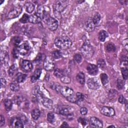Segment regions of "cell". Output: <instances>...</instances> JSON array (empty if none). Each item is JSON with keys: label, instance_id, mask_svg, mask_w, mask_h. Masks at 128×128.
Segmentation results:
<instances>
[{"label": "cell", "instance_id": "3", "mask_svg": "<svg viewBox=\"0 0 128 128\" xmlns=\"http://www.w3.org/2000/svg\"><path fill=\"white\" fill-rule=\"evenodd\" d=\"M81 54L86 59L91 58L94 54V50L93 47L88 41H86L80 49Z\"/></svg>", "mask_w": 128, "mask_h": 128}, {"label": "cell", "instance_id": "20", "mask_svg": "<svg viewBox=\"0 0 128 128\" xmlns=\"http://www.w3.org/2000/svg\"><path fill=\"white\" fill-rule=\"evenodd\" d=\"M78 82L81 85H84L85 82V75L83 72H80L76 77Z\"/></svg>", "mask_w": 128, "mask_h": 128}, {"label": "cell", "instance_id": "44", "mask_svg": "<svg viewBox=\"0 0 128 128\" xmlns=\"http://www.w3.org/2000/svg\"><path fill=\"white\" fill-rule=\"evenodd\" d=\"M74 60L77 63H80L82 62V58L81 55L79 54L75 55L74 56Z\"/></svg>", "mask_w": 128, "mask_h": 128}, {"label": "cell", "instance_id": "49", "mask_svg": "<svg viewBox=\"0 0 128 128\" xmlns=\"http://www.w3.org/2000/svg\"><path fill=\"white\" fill-rule=\"evenodd\" d=\"M80 112L82 115H86L88 113V110L85 107H83L80 110Z\"/></svg>", "mask_w": 128, "mask_h": 128}, {"label": "cell", "instance_id": "32", "mask_svg": "<svg viewBox=\"0 0 128 128\" xmlns=\"http://www.w3.org/2000/svg\"><path fill=\"white\" fill-rule=\"evenodd\" d=\"M17 71H18V69H17V66H16L15 65H13V66H12L10 67V68L9 70V75L11 77L13 76L16 74V73L17 72Z\"/></svg>", "mask_w": 128, "mask_h": 128}, {"label": "cell", "instance_id": "47", "mask_svg": "<svg viewBox=\"0 0 128 128\" xmlns=\"http://www.w3.org/2000/svg\"><path fill=\"white\" fill-rule=\"evenodd\" d=\"M118 101L121 104H126L127 103L126 99L124 98V97L123 95L120 96V97L118 99Z\"/></svg>", "mask_w": 128, "mask_h": 128}, {"label": "cell", "instance_id": "41", "mask_svg": "<svg viewBox=\"0 0 128 128\" xmlns=\"http://www.w3.org/2000/svg\"><path fill=\"white\" fill-rule=\"evenodd\" d=\"M61 81L65 84H69L71 82V79L68 77L66 76H63L61 78Z\"/></svg>", "mask_w": 128, "mask_h": 128}, {"label": "cell", "instance_id": "50", "mask_svg": "<svg viewBox=\"0 0 128 128\" xmlns=\"http://www.w3.org/2000/svg\"><path fill=\"white\" fill-rule=\"evenodd\" d=\"M5 120L4 117L1 115V122H0V127H2L3 125H5Z\"/></svg>", "mask_w": 128, "mask_h": 128}, {"label": "cell", "instance_id": "11", "mask_svg": "<svg viewBox=\"0 0 128 128\" xmlns=\"http://www.w3.org/2000/svg\"><path fill=\"white\" fill-rule=\"evenodd\" d=\"M60 92L64 97L66 98L74 94V91L68 87H61Z\"/></svg>", "mask_w": 128, "mask_h": 128}, {"label": "cell", "instance_id": "2", "mask_svg": "<svg viewBox=\"0 0 128 128\" xmlns=\"http://www.w3.org/2000/svg\"><path fill=\"white\" fill-rule=\"evenodd\" d=\"M68 3L69 2L66 0H59L55 2L54 5V13L56 17L60 18L61 14L67 8Z\"/></svg>", "mask_w": 128, "mask_h": 128}, {"label": "cell", "instance_id": "1", "mask_svg": "<svg viewBox=\"0 0 128 128\" xmlns=\"http://www.w3.org/2000/svg\"><path fill=\"white\" fill-rule=\"evenodd\" d=\"M72 41L67 36L57 37L55 40V45L60 50H67L72 46Z\"/></svg>", "mask_w": 128, "mask_h": 128}, {"label": "cell", "instance_id": "4", "mask_svg": "<svg viewBox=\"0 0 128 128\" xmlns=\"http://www.w3.org/2000/svg\"><path fill=\"white\" fill-rule=\"evenodd\" d=\"M22 12V8L21 6L18 5L15 7L11 10L7 15L8 19H12L18 17Z\"/></svg>", "mask_w": 128, "mask_h": 128}, {"label": "cell", "instance_id": "21", "mask_svg": "<svg viewBox=\"0 0 128 128\" xmlns=\"http://www.w3.org/2000/svg\"><path fill=\"white\" fill-rule=\"evenodd\" d=\"M26 10L29 13H31L33 12L35 9L34 5L31 2H27L25 5Z\"/></svg>", "mask_w": 128, "mask_h": 128}, {"label": "cell", "instance_id": "12", "mask_svg": "<svg viewBox=\"0 0 128 128\" xmlns=\"http://www.w3.org/2000/svg\"><path fill=\"white\" fill-rule=\"evenodd\" d=\"M95 26L92 18H89L84 24V29L88 32H92L94 30Z\"/></svg>", "mask_w": 128, "mask_h": 128}, {"label": "cell", "instance_id": "26", "mask_svg": "<svg viewBox=\"0 0 128 128\" xmlns=\"http://www.w3.org/2000/svg\"><path fill=\"white\" fill-rule=\"evenodd\" d=\"M101 15L99 13H96L95 15L94 16V17L92 18L93 21L95 25V26L99 24L100 21H101Z\"/></svg>", "mask_w": 128, "mask_h": 128}, {"label": "cell", "instance_id": "10", "mask_svg": "<svg viewBox=\"0 0 128 128\" xmlns=\"http://www.w3.org/2000/svg\"><path fill=\"white\" fill-rule=\"evenodd\" d=\"M101 113L102 115L107 117H113L115 114V111L113 108L105 106L102 108Z\"/></svg>", "mask_w": 128, "mask_h": 128}, {"label": "cell", "instance_id": "42", "mask_svg": "<svg viewBox=\"0 0 128 128\" xmlns=\"http://www.w3.org/2000/svg\"><path fill=\"white\" fill-rule=\"evenodd\" d=\"M98 65L101 69H104L106 66V63L103 59H100L98 61Z\"/></svg>", "mask_w": 128, "mask_h": 128}, {"label": "cell", "instance_id": "38", "mask_svg": "<svg viewBox=\"0 0 128 128\" xmlns=\"http://www.w3.org/2000/svg\"><path fill=\"white\" fill-rule=\"evenodd\" d=\"M14 102L15 104H16L18 105H20L21 104L23 101V98L22 97H20V96H17L14 99Z\"/></svg>", "mask_w": 128, "mask_h": 128}, {"label": "cell", "instance_id": "17", "mask_svg": "<svg viewBox=\"0 0 128 128\" xmlns=\"http://www.w3.org/2000/svg\"><path fill=\"white\" fill-rule=\"evenodd\" d=\"M11 124H14L15 128H23L24 127V123L20 117L13 119L11 121Z\"/></svg>", "mask_w": 128, "mask_h": 128}, {"label": "cell", "instance_id": "15", "mask_svg": "<svg viewBox=\"0 0 128 128\" xmlns=\"http://www.w3.org/2000/svg\"><path fill=\"white\" fill-rule=\"evenodd\" d=\"M59 113L62 115L67 117H70L73 115V113H71L70 109L67 107H62L59 108Z\"/></svg>", "mask_w": 128, "mask_h": 128}, {"label": "cell", "instance_id": "25", "mask_svg": "<svg viewBox=\"0 0 128 128\" xmlns=\"http://www.w3.org/2000/svg\"><path fill=\"white\" fill-rule=\"evenodd\" d=\"M27 77V75L21 73H19L16 75V81L18 83H22L24 82Z\"/></svg>", "mask_w": 128, "mask_h": 128}, {"label": "cell", "instance_id": "51", "mask_svg": "<svg viewBox=\"0 0 128 128\" xmlns=\"http://www.w3.org/2000/svg\"><path fill=\"white\" fill-rule=\"evenodd\" d=\"M6 85V81L4 78L1 79V87H5Z\"/></svg>", "mask_w": 128, "mask_h": 128}, {"label": "cell", "instance_id": "43", "mask_svg": "<svg viewBox=\"0 0 128 128\" xmlns=\"http://www.w3.org/2000/svg\"><path fill=\"white\" fill-rule=\"evenodd\" d=\"M124 83L121 79H118L117 81V87L119 90H121L123 88Z\"/></svg>", "mask_w": 128, "mask_h": 128}, {"label": "cell", "instance_id": "36", "mask_svg": "<svg viewBox=\"0 0 128 128\" xmlns=\"http://www.w3.org/2000/svg\"><path fill=\"white\" fill-rule=\"evenodd\" d=\"M121 63L124 67L128 66V58L126 56H122L121 58Z\"/></svg>", "mask_w": 128, "mask_h": 128}, {"label": "cell", "instance_id": "45", "mask_svg": "<svg viewBox=\"0 0 128 128\" xmlns=\"http://www.w3.org/2000/svg\"><path fill=\"white\" fill-rule=\"evenodd\" d=\"M12 54H13V57L15 58H17L18 57L19 54H20L19 52V50H18V48L15 47L13 50Z\"/></svg>", "mask_w": 128, "mask_h": 128}, {"label": "cell", "instance_id": "22", "mask_svg": "<svg viewBox=\"0 0 128 128\" xmlns=\"http://www.w3.org/2000/svg\"><path fill=\"white\" fill-rule=\"evenodd\" d=\"M40 115H41V112L38 109H34V110L32 111L31 113V116L32 118L35 121L37 120L39 118Z\"/></svg>", "mask_w": 128, "mask_h": 128}, {"label": "cell", "instance_id": "39", "mask_svg": "<svg viewBox=\"0 0 128 128\" xmlns=\"http://www.w3.org/2000/svg\"><path fill=\"white\" fill-rule=\"evenodd\" d=\"M67 99L68 100V101H69L71 103H76V102H77V97H76V94L74 95L73 94L72 95L70 96V97L67 98Z\"/></svg>", "mask_w": 128, "mask_h": 128}, {"label": "cell", "instance_id": "27", "mask_svg": "<svg viewBox=\"0 0 128 128\" xmlns=\"http://www.w3.org/2000/svg\"><path fill=\"white\" fill-rule=\"evenodd\" d=\"M106 49L108 52H115L116 50V48L115 45L113 43H109L106 46Z\"/></svg>", "mask_w": 128, "mask_h": 128}, {"label": "cell", "instance_id": "5", "mask_svg": "<svg viewBox=\"0 0 128 128\" xmlns=\"http://www.w3.org/2000/svg\"><path fill=\"white\" fill-rule=\"evenodd\" d=\"M55 67V63L53 59L51 57H47L44 63V67L47 71H52Z\"/></svg>", "mask_w": 128, "mask_h": 128}, {"label": "cell", "instance_id": "28", "mask_svg": "<svg viewBox=\"0 0 128 128\" xmlns=\"http://www.w3.org/2000/svg\"><path fill=\"white\" fill-rule=\"evenodd\" d=\"M5 107L7 111H9L12 109L13 106V102L10 99H6L4 102Z\"/></svg>", "mask_w": 128, "mask_h": 128}, {"label": "cell", "instance_id": "54", "mask_svg": "<svg viewBox=\"0 0 128 128\" xmlns=\"http://www.w3.org/2000/svg\"><path fill=\"white\" fill-rule=\"evenodd\" d=\"M4 2V1H0V4H2Z\"/></svg>", "mask_w": 128, "mask_h": 128}, {"label": "cell", "instance_id": "33", "mask_svg": "<svg viewBox=\"0 0 128 128\" xmlns=\"http://www.w3.org/2000/svg\"><path fill=\"white\" fill-rule=\"evenodd\" d=\"M52 57L55 59H58L62 57V54L59 51H54L52 53Z\"/></svg>", "mask_w": 128, "mask_h": 128}, {"label": "cell", "instance_id": "9", "mask_svg": "<svg viewBox=\"0 0 128 128\" xmlns=\"http://www.w3.org/2000/svg\"><path fill=\"white\" fill-rule=\"evenodd\" d=\"M21 67L23 71L25 72H30L33 69V64L28 60H22L21 63Z\"/></svg>", "mask_w": 128, "mask_h": 128}, {"label": "cell", "instance_id": "31", "mask_svg": "<svg viewBox=\"0 0 128 128\" xmlns=\"http://www.w3.org/2000/svg\"><path fill=\"white\" fill-rule=\"evenodd\" d=\"M54 75L56 77L60 78V79L64 76V72H63V70H62L61 69H60L59 68H56L54 70Z\"/></svg>", "mask_w": 128, "mask_h": 128}, {"label": "cell", "instance_id": "16", "mask_svg": "<svg viewBox=\"0 0 128 128\" xmlns=\"http://www.w3.org/2000/svg\"><path fill=\"white\" fill-rule=\"evenodd\" d=\"M42 19L36 14L32 15L29 16V22L33 24H39L41 22Z\"/></svg>", "mask_w": 128, "mask_h": 128}, {"label": "cell", "instance_id": "37", "mask_svg": "<svg viewBox=\"0 0 128 128\" xmlns=\"http://www.w3.org/2000/svg\"><path fill=\"white\" fill-rule=\"evenodd\" d=\"M29 21V16L27 14H25L22 16V17L20 19V21L22 23H26Z\"/></svg>", "mask_w": 128, "mask_h": 128}, {"label": "cell", "instance_id": "6", "mask_svg": "<svg viewBox=\"0 0 128 128\" xmlns=\"http://www.w3.org/2000/svg\"><path fill=\"white\" fill-rule=\"evenodd\" d=\"M87 85L90 89L97 90L100 88V83L97 78H91L88 81Z\"/></svg>", "mask_w": 128, "mask_h": 128}, {"label": "cell", "instance_id": "7", "mask_svg": "<svg viewBox=\"0 0 128 128\" xmlns=\"http://www.w3.org/2000/svg\"><path fill=\"white\" fill-rule=\"evenodd\" d=\"M45 22L47 24L48 28L51 31H54L58 29L59 26L58 22L57 20H56V19H54V18L50 17Z\"/></svg>", "mask_w": 128, "mask_h": 128}, {"label": "cell", "instance_id": "30", "mask_svg": "<svg viewBox=\"0 0 128 128\" xmlns=\"http://www.w3.org/2000/svg\"><path fill=\"white\" fill-rule=\"evenodd\" d=\"M100 78H101V82L103 85H106V84H107V83L109 82V79H108V76L105 73L102 74L100 76Z\"/></svg>", "mask_w": 128, "mask_h": 128}, {"label": "cell", "instance_id": "52", "mask_svg": "<svg viewBox=\"0 0 128 128\" xmlns=\"http://www.w3.org/2000/svg\"><path fill=\"white\" fill-rule=\"evenodd\" d=\"M124 48H125V49L126 50V51H128V39H126L125 40H124Z\"/></svg>", "mask_w": 128, "mask_h": 128}, {"label": "cell", "instance_id": "53", "mask_svg": "<svg viewBox=\"0 0 128 128\" xmlns=\"http://www.w3.org/2000/svg\"><path fill=\"white\" fill-rule=\"evenodd\" d=\"M69 127L68 124L66 122H64L62 124V126H61V127Z\"/></svg>", "mask_w": 128, "mask_h": 128}, {"label": "cell", "instance_id": "34", "mask_svg": "<svg viewBox=\"0 0 128 128\" xmlns=\"http://www.w3.org/2000/svg\"><path fill=\"white\" fill-rule=\"evenodd\" d=\"M121 72L122 74L124 80H127L128 77V70L127 67L122 68H121Z\"/></svg>", "mask_w": 128, "mask_h": 128}, {"label": "cell", "instance_id": "19", "mask_svg": "<svg viewBox=\"0 0 128 128\" xmlns=\"http://www.w3.org/2000/svg\"><path fill=\"white\" fill-rule=\"evenodd\" d=\"M42 73V69H36L33 76H32L31 78V82L33 83L36 82L37 80L40 78L41 75Z\"/></svg>", "mask_w": 128, "mask_h": 128}, {"label": "cell", "instance_id": "23", "mask_svg": "<svg viewBox=\"0 0 128 128\" xmlns=\"http://www.w3.org/2000/svg\"><path fill=\"white\" fill-rule=\"evenodd\" d=\"M10 89L13 92H17L20 89V86L19 83L17 81H14L10 84Z\"/></svg>", "mask_w": 128, "mask_h": 128}, {"label": "cell", "instance_id": "48", "mask_svg": "<svg viewBox=\"0 0 128 128\" xmlns=\"http://www.w3.org/2000/svg\"><path fill=\"white\" fill-rule=\"evenodd\" d=\"M78 120L80 123H81L83 126H85L87 124V121L86 120V119H84L82 118H79Z\"/></svg>", "mask_w": 128, "mask_h": 128}, {"label": "cell", "instance_id": "40", "mask_svg": "<svg viewBox=\"0 0 128 128\" xmlns=\"http://www.w3.org/2000/svg\"><path fill=\"white\" fill-rule=\"evenodd\" d=\"M8 58H9V55H8V54L7 53L5 52V53H4L3 54H2V53H1V60H2V62L4 61V63L7 62L8 61H9Z\"/></svg>", "mask_w": 128, "mask_h": 128}, {"label": "cell", "instance_id": "35", "mask_svg": "<svg viewBox=\"0 0 128 128\" xmlns=\"http://www.w3.org/2000/svg\"><path fill=\"white\" fill-rule=\"evenodd\" d=\"M47 120H48V122L51 123H53L54 122L55 115H54L53 113H49L48 114Z\"/></svg>", "mask_w": 128, "mask_h": 128}, {"label": "cell", "instance_id": "55", "mask_svg": "<svg viewBox=\"0 0 128 128\" xmlns=\"http://www.w3.org/2000/svg\"><path fill=\"white\" fill-rule=\"evenodd\" d=\"M108 127H115L114 126H113V125H112V126H109Z\"/></svg>", "mask_w": 128, "mask_h": 128}, {"label": "cell", "instance_id": "46", "mask_svg": "<svg viewBox=\"0 0 128 128\" xmlns=\"http://www.w3.org/2000/svg\"><path fill=\"white\" fill-rule=\"evenodd\" d=\"M13 40V41L14 42V46H15V47L17 48V47L19 46V44H20V43L21 42L20 39L18 37H15Z\"/></svg>", "mask_w": 128, "mask_h": 128}, {"label": "cell", "instance_id": "24", "mask_svg": "<svg viewBox=\"0 0 128 128\" xmlns=\"http://www.w3.org/2000/svg\"><path fill=\"white\" fill-rule=\"evenodd\" d=\"M108 37V34L107 32L104 30H102L100 32L99 34V39L101 42H104L106 39Z\"/></svg>", "mask_w": 128, "mask_h": 128}, {"label": "cell", "instance_id": "13", "mask_svg": "<svg viewBox=\"0 0 128 128\" xmlns=\"http://www.w3.org/2000/svg\"><path fill=\"white\" fill-rule=\"evenodd\" d=\"M90 125L93 128H102L103 127L102 121L96 117H92L90 120Z\"/></svg>", "mask_w": 128, "mask_h": 128}, {"label": "cell", "instance_id": "18", "mask_svg": "<svg viewBox=\"0 0 128 128\" xmlns=\"http://www.w3.org/2000/svg\"><path fill=\"white\" fill-rule=\"evenodd\" d=\"M42 102L44 107H45L48 109L51 110L53 108V101L50 99L47 98H43L42 99Z\"/></svg>", "mask_w": 128, "mask_h": 128}, {"label": "cell", "instance_id": "14", "mask_svg": "<svg viewBox=\"0 0 128 128\" xmlns=\"http://www.w3.org/2000/svg\"><path fill=\"white\" fill-rule=\"evenodd\" d=\"M87 70L88 73L92 76H95L98 73V66L94 64H89L87 66Z\"/></svg>", "mask_w": 128, "mask_h": 128}, {"label": "cell", "instance_id": "29", "mask_svg": "<svg viewBox=\"0 0 128 128\" xmlns=\"http://www.w3.org/2000/svg\"><path fill=\"white\" fill-rule=\"evenodd\" d=\"M76 97H77V102L76 103L79 104L80 103H81L84 101V96L83 95V94L78 92L76 94Z\"/></svg>", "mask_w": 128, "mask_h": 128}, {"label": "cell", "instance_id": "8", "mask_svg": "<svg viewBox=\"0 0 128 128\" xmlns=\"http://www.w3.org/2000/svg\"><path fill=\"white\" fill-rule=\"evenodd\" d=\"M31 47L28 42H25L21 44L18 48L19 54L22 56H26L31 51Z\"/></svg>", "mask_w": 128, "mask_h": 128}]
</instances>
